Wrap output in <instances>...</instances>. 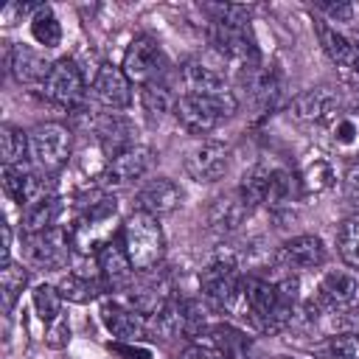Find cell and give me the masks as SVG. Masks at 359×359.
Here are the masks:
<instances>
[{"label":"cell","mask_w":359,"mask_h":359,"mask_svg":"<svg viewBox=\"0 0 359 359\" xmlns=\"http://www.w3.org/2000/svg\"><path fill=\"white\" fill-rule=\"evenodd\" d=\"M123 250L135 266V272H149L163 258V230L157 224V216L135 210L121 230Z\"/></svg>","instance_id":"1"},{"label":"cell","mask_w":359,"mask_h":359,"mask_svg":"<svg viewBox=\"0 0 359 359\" xmlns=\"http://www.w3.org/2000/svg\"><path fill=\"white\" fill-rule=\"evenodd\" d=\"M118 210V202L112 196H101L98 202H90V208L76 219L70 230V244L79 250H101L109 241V222Z\"/></svg>","instance_id":"2"},{"label":"cell","mask_w":359,"mask_h":359,"mask_svg":"<svg viewBox=\"0 0 359 359\" xmlns=\"http://www.w3.org/2000/svg\"><path fill=\"white\" fill-rule=\"evenodd\" d=\"M28 151L42 171H56L70 157V132L62 123H39L28 135Z\"/></svg>","instance_id":"3"},{"label":"cell","mask_w":359,"mask_h":359,"mask_svg":"<svg viewBox=\"0 0 359 359\" xmlns=\"http://www.w3.org/2000/svg\"><path fill=\"white\" fill-rule=\"evenodd\" d=\"M3 185H6V194L11 199L22 202L25 208L53 196V180L48 174H42V171L25 168L22 163L3 168Z\"/></svg>","instance_id":"4"},{"label":"cell","mask_w":359,"mask_h":359,"mask_svg":"<svg viewBox=\"0 0 359 359\" xmlns=\"http://www.w3.org/2000/svg\"><path fill=\"white\" fill-rule=\"evenodd\" d=\"M199 283H202V294L213 306H230L241 289V275L233 258H216L208 269H202Z\"/></svg>","instance_id":"5"},{"label":"cell","mask_w":359,"mask_h":359,"mask_svg":"<svg viewBox=\"0 0 359 359\" xmlns=\"http://www.w3.org/2000/svg\"><path fill=\"white\" fill-rule=\"evenodd\" d=\"M151 160H154V154H151L149 146H129V149H123L121 154H115V157L109 160V165L104 168V174H101L98 180H101L104 188L129 185V182L140 180V177L149 171Z\"/></svg>","instance_id":"6"},{"label":"cell","mask_w":359,"mask_h":359,"mask_svg":"<svg viewBox=\"0 0 359 359\" xmlns=\"http://www.w3.org/2000/svg\"><path fill=\"white\" fill-rule=\"evenodd\" d=\"M213 45L222 50V56H227L230 62L241 65L244 70L258 65V48H255L252 34L247 31V25L216 22L213 25Z\"/></svg>","instance_id":"7"},{"label":"cell","mask_w":359,"mask_h":359,"mask_svg":"<svg viewBox=\"0 0 359 359\" xmlns=\"http://www.w3.org/2000/svg\"><path fill=\"white\" fill-rule=\"evenodd\" d=\"M339 112V93L331 87H311L292 98L289 115L300 123H325Z\"/></svg>","instance_id":"8"},{"label":"cell","mask_w":359,"mask_h":359,"mask_svg":"<svg viewBox=\"0 0 359 359\" xmlns=\"http://www.w3.org/2000/svg\"><path fill=\"white\" fill-rule=\"evenodd\" d=\"M317 36H320L325 56L334 62L339 79L348 84H359V50H356V45H351L337 28H331L325 22L317 25Z\"/></svg>","instance_id":"9"},{"label":"cell","mask_w":359,"mask_h":359,"mask_svg":"<svg viewBox=\"0 0 359 359\" xmlns=\"http://www.w3.org/2000/svg\"><path fill=\"white\" fill-rule=\"evenodd\" d=\"M42 87H45V95L62 107H76L84 98V79L73 59L53 62V70Z\"/></svg>","instance_id":"10"},{"label":"cell","mask_w":359,"mask_h":359,"mask_svg":"<svg viewBox=\"0 0 359 359\" xmlns=\"http://www.w3.org/2000/svg\"><path fill=\"white\" fill-rule=\"evenodd\" d=\"M70 258V236L62 227L28 236V261L42 269H59Z\"/></svg>","instance_id":"11"},{"label":"cell","mask_w":359,"mask_h":359,"mask_svg":"<svg viewBox=\"0 0 359 359\" xmlns=\"http://www.w3.org/2000/svg\"><path fill=\"white\" fill-rule=\"evenodd\" d=\"M121 70L126 73L129 81H137L140 87L154 81L157 70H160V48L151 36H135L123 53V65Z\"/></svg>","instance_id":"12"},{"label":"cell","mask_w":359,"mask_h":359,"mask_svg":"<svg viewBox=\"0 0 359 359\" xmlns=\"http://www.w3.org/2000/svg\"><path fill=\"white\" fill-rule=\"evenodd\" d=\"M185 171L196 182H216L227 171V146L219 140H208L196 146L185 157Z\"/></svg>","instance_id":"13"},{"label":"cell","mask_w":359,"mask_h":359,"mask_svg":"<svg viewBox=\"0 0 359 359\" xmlns=\"http://www.w3.org/2000/svg\"><path fill=\"white\" fill-rule=\"evenodd\" d=\"M93 95L109 107V109H123L132 101V90H129V79L121 67L115 65H101L95 79H93Z\"/></svg>","instance_id":"14"},{"label":"cell","mask_w":359,"mask_h":359,"mask_svg":"<svg viewBox=\"0 0 359 359\" xmlns=\"http://www.w3.org/2000/svg\"><path fill=\"white\" fill-rule=\"evenodd\" d=\"M180 202H182V191H180V185L171 182L168 177H157V180L146 182V185L137 191V196H135L137 210L151 213V216H165V213H171Z\"/></svg>","instance_id":"15"},{"label":"cell","mask_w":359,"mask_h":359,"mask_svg":"<svg viewBox=\"0 0 359 359\" xmlns=\"http://www.w3.org/2000/svg\"><path fill=\"white\" fill-rule=\"evenodd\" d=\"M174 115L191 135H208L222 118L219 109L208 98H199V95H180L174 104Z\"/></svg>","instance_id":"16"},{"label":"cell","mask_w":359,"mask_h":359,"mask_svg":"<svg viewBox=\"0 0 359 359\" xmlns=\"http://www.w3.org/2000/svg\"><path fill=\"white\" fill-rule=\"evenodd\" d=\"M98 269H101V275H104V283L109 286V289H126V286H132V272H135V266H132V261H129V255H126V250H123V241H118L115 236L98 250Z\"/></svg>","instance_id":"17"},{"label":"cell","mask_w":359,"mask_h":359,"mask_svg":"<svg viewBox=\"0 0 359 359\" xmlns=\"http://www.w3.org/2000/svg\"><path fill=\"white\" fill-rule=\"evenodd\" d=\"M95 135H98L101 149H104L109 157H115V154H121L123 149L135 146L137 129H135V123H132L129 118H123V115H118V112H107V115L95 118Z\"/></svg>","instance_id":"18"},{"label":"cell","mask_w":359,"mask_h":359,"mask_svg":"<svg viewBox=\"0 0 359 359\" xmlns=\"http://www.w3.org/2000/svg\"><path fill=\"white\" fill-rule=\"evenodd\" d=\"M11 73L17 81L22 84H45L50 70H53V62L45 59V53L28 48V45H17L11 50Z\"/></svg>","instance_id":"19"},{"label":"cell","mask_w":359,"mask_h":359,"mask_svg":"<svg viewBox=\"0 0 359 359\" xmlns=\"http://www.w3.org/2000/svg\"><path fill=\"white\" fill-rule=\"evenodd\" d=\"M356 278L348 275V272H328L323 275L320 286H317V303L323 309H331V311H339L345 306H351V300L356 297Z\"/></svg>","instance_id":"20"},{"label":"cell","mask_w":359,"mask_h":359,"mask_svg":"<svg viewBox=\"0 0 359 359\" xmlns=\"http://www.w3.org/2000/svg\"><path fill=\"white\" fill-rule=\"evenodd\" d=\"M325 132H328V143L345 154V157H353L359 154V115L356 112H337L331 121L323 123Z\"/></svg>","instance_id":"21"},{"label":"cell","mask_w":359,"mask_h":359,"mask_svg":"<svg viewBox=\"0 0 359 359\" xmlns=\"http://www.w3.org/2000/svg\"><path fill=\"white\" fill-rule=\"evenodd\" d=\"M182 84L188 90L185 95H199V98H216V95L227 93L224 79L216 70H210L199 62H188L182 67Z\"/></svg>","instance_id":"22"},{"label":"cell","mask_w":359,"mask_h":359,"mask_svg":"<svg viewBox=\"0 0 359 359\" xmlns=\"http://www.w3.org/2000/svg\"><path fill=\"white\" fill-rule=\"evenodd\" d=\"M280 255L294 266L311 269L325 261V244L317 236H294L280 247Z\"/></svg>","instance_id":"23"},{"label":"cell","mask_w":359,"mask_h":359,"mask_svg":"<svg viewBox=\"0 0 359 359\" xmlns=\"http://www.w3.org/2000/svg\"><path fill=\"white\" fill-rule=\"evenodd\" d=\"M101 317H104V325L121 339H132L135 342L146 331V323H143L140 311H129V309H121V306H104Z\"/></svg>","instance_id":"24"},{"label":"cell","mask_w":359,"mask_h":359,"mask_svg":"<svg viewBox=\"0 0 359 359\" xmlns=\"http://www.w3.org/2000/svg\"><path fill=\"white\" fill-rule=\"evenodd\" d=\"M208 337H210L213 348H216L222 356H227V359H244L247 351H250V337H247L244 331L227 325V323L210 325V328H208Z\"/></svg>","instance_id":"25"},{"label":"cell","mask_w":359,"mask_h":359,"mask_svg":"<svg viewBox=\"0 0 359 359\" xmlns=\"http://www.w3.org/2000/svg\"><path fill=\"white\" fill-rule=\"evenodd\" d=\"M247 210L250 208H247V202L238 194H233L227 199H219L210 208V227L219 230V233H230V230H236L241 224V219L247 216Z\"/></svg>","instance_id":"26"},{"label":"cell","mask_w":359,"mask_h":359,"mask_svg":"<svg viewBox=\"0 0 359 359\" xmlns=\"http://www.w3.org/2000/svg\"><path fill=\"white\" fill-rule=\"evenodd\" d=\"M269 182H272V171H269L264 163H258V165H252L250 171H244L241 185H238V196L247 202V208H255V205L266 202Z\"/></svg>","instance_id":"27"},{"label":"cell","mask_w":359,"mask_h":359,"mask_svg":"<svg viewBox=\"0 0 359 359\" xmlns=\"http://www.w3.org/2000/svg\"><path fill=\"white\" fill-rule=\"evenodd\" d=\"M59 210H62V205H59L56 196L42 199V202H36V205H28L25 213H22V230H25L28 236H36V233H45V230L56 227L53 222H56Z\"/></svg>","instance_id":"28"},{"label":"cell","mask_w":359,"mask_h":359,"mask_svg":"<svg viewBox=\"0 0 359 359\" xmlns=\"http://www.w3.org/2000/svg\"><path fill=\"white\" fill-rule=\"evenodd\" d=\"M59 294L65 297V300H70V303H90V300H95L98 297V283L93 280V278H87V275H65L62 280H59Z\"/></svg>","instance_id":"29"},{"label":"cell","mask_w":359,"mask_h":359,"mask_svg":"<svg viewBox=\"0 0 359 359\" xmlns=\"http://www.w3.org/2000/svg\"><path fill=\"white\" fill-rule=\"evenodd\" d=\"M337 250L348 266L359 269V213L342 222V227L337 233Z\"/></svg>","instance_id":"30"},{"label":"cell","mask_w":359,"mask_h":359,"mask_svg":"<svg viewBox=\"0 0 359 359\" xmlns=\"http://www.w3.org/2000/svg\"><path fill=\"white\" fill-rule=\"evenodd\" d=\"M28 151V137L17 126H0V157L6 165H20Z\"/></svg>","instance_id":"31"},{"label":"cell","mask_w":359,"mask_h":359,"mask_svg":"<svg viewBox=\"0 0 359 359\" xmlns=\"http://www.w3.org/2000/svg\"><path fill=\"white\" fill-rule=\"evenodd\" d=\"M25 283H28V272H25L20 264H8V266H3V272H0L3 311H11V309H14V303H17L20 292L25 289Z\"/></svg>","instance_id":"32"},{"label":"cell","mask_w":359,"mask_h":359,"mask_svg":"<svg viewBox=\"0 0 359 359\" xmlns=\"http://www.w3.org/2000/svg\"><path fill=\"white\" fill-rule=\"evenodd\" d=\"M31 34H34V39H36L39 45H45V48L59 45L62 28H59V20L53 17V11H50L48 6H42V8L31 17Z\"/></svg>","instance_id":"33"},{"label":"cell","mask_w":359,"mask_h":359,"mask_svg":"<svg viewBox=\"0 0 359 359\" xmlns=\"http://www.w3.org/2000/svg\"><path fill=\"white\" fill-rule=\"evenodd\" d=\"M140 104H143V109H146L149 115H157V118H160L163 112L174 109L177 101H174L171 90L154 79V81H149V84L140 87Z\"/></svg>","instance_id":"34"},{"label":"cell","mask_w":359,"mask_h":359,"mask_svg":"<svg viewBox=\"0 0 359 359\" xmlns=\"http://www.w3.org/2000/svg\"><path fill=\"white\" fill-rule=\"evenodd\" d=\"M300 185H303L306 194H323V191H328V188L334 185V171H331V165H328L325 160L309 163V165L303 168V174H300Z\"/></svg>","instance_id":"35"},{"label":"cell","mask_w":359,"mask_h":359,"mask_svg":"<svg viewBox=\"0 0 359 359\" xmlns=\"http://www.w3.org/2000/svg\"><path fill=\"white\" fill-rule=\"evenodd\" d=\"M297 185H300V180L292 177L289 171H272V182H269L266 205H272V208L289 205V202L297 196Z\"/></svg>","instance_id":"36"},{"label":"cell","mask_w":359,"mask_h":359,"mask_svg":"<svg viewBox=\"0 0 359 359\" xmlns=\"http://www.w3.org/2000/svg\"><path fill=\"white\" fill-rule=\"evenodd\" d=\"M34 309H36V314L42 317V323H50V320H56L59 314H62V294H59V289H53V286H36L34 289Z\"/></svg>","instance_id":"37"},{"label":"cell","mask_w":359,"mask_h":359,"mask_svg":"<svg viewBox=\"0 0 359 359\" xmlns=\"http://www.w3.org/2000/svg\"><path fill=\"white\" fill-rule=\"evenodd\" d=\"M323 359H359V334H337L323 345Z\"/></svg>","instance_id":"38"},{"label":"cell","mask_w":359,"mask_h":359,"mask_svg":"<svg viewBox=\"0 0 359 359\" xmlns=\"http://www.w3.org/2000/svg\"><path fill=\"white\" fill-rule=\"evenodd\" d=\"M182 334L188 337H199L205 328H208V317H205V309L196 303V300H182Z\"/></svg>","instance_id":"39"},{"label":"cell","mask_w":359,"mask_h":359,"mask_svg":"<svg viewBox=\"0 0 359 359\" xmlns=\"http://www.w3.org/2000/svg\"><path fill=\"white\" fill-rule=\"evenodd\" d=\"M67 342H70V325H67V317H65V314H59L56 320H50V323H48L45 345H48V348H53V351H59V348H65Z\"/></svg>","instance_id":"40"},{"label":"cell","mask_w":359,"mask_h":359,"mask_svg":"<svg viewBox=\"0 0 359 359\" xmlns=\"http://www.w3.org/2000/svg\"><path fill=\"white\" fill-rule=\"evenodd\" d=\"M331 328L337 334H359V309L356 306H345L334 314L331 320Z\"/></svg>","instance_id":"41"},{"label":"cell","mask_w":359,"mask_h":359,"mask_svg":"<svg viewBox=\"0 0 359 359\" xmlns=\"http://www.w3.org/2000/svg\"><path fill=\"white\" fill-rule=\"evenodd\" d=\"M345 199L359 210V160L345 174Z\"/></svg>","instance_id":"42"},{"label":"cell","mask_w":359,"mask_h":359,"mask_svg":"<svg viewBox=\"0 0 359 359\" xmlns=\"http://www.w3.org/2000/svg\"><path fill=\"white\" fill-rule=\"evenodd\" d=\"M323 11L331 20H342V22H348L353 17V6L351 3H323Z\"/></svg>","instance_id":"43"},{"label":"cell","mask_w":359,"mask_h":359,"mask_svg":"<svg viewBox=\"0 0 359 359\" xmlns=\"http://www.w3.org/2000/svg\"><path fill=\"white\" fill-rule=\"evenodd\" d=\"M112 351H118V353H123L126 359H151V353L149 351H143V348H129V345H112Z\"/></svg>","instance_id":"44"},{"label":"cell","mask_w":359,"mask_h":359,"mask_svg":"<svg viewBox=\"0 0 359 359\" xmlns=\"http://www.w3.org/2000/svg\"><path fill=\"white\" fill-rule=\"evenodd\" d=\"M0 261H3V266L11 264V230H8V224H3V255H0Z\"/></svg>","instance_id":"45"},{"label":"cell","mask_w":359,"mask_h":359,"mask_svg":"<svg viewBox=\"0 0 359 359\" xmlns=\"http://www.w3.org/2000/svg\"><path fill=\"white\" fill-rule=\"evenodd\" d=\"M188 356L191 359H216L213 353H205V351H188Z\"/></svg>","instance_id":"46"}]
</instances>
